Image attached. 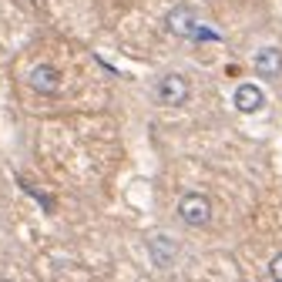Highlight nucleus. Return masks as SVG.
<instances>
[{
    "label": "nucleus",
    "mask_w": 282,
    "mask_h": 282,
    "mask_svg": "<svg viewBox=\"0 0 282 282\" xmlns=\"http://www.w3.org/2000/svg\"><path fill=\"white\" fill-rule=\"evenodd\" d=\"M175 212H178L181 225H188V228H205L208 222H212V198H208L205 192H185V195H178Z\"/></svg>",
    "instance_id": "1"
},
{
    "label": "nucleus",
    "mask_w": 282,
    "mask_h": 282,
    "mask_svg": "<svg viewBox=\"0 0 282 282\" xmlns=\"http://www.w3.org/2000/svg\"><path fill=\"white\" fill-rule=\"evenodd\" d=\"M188 98H192V84H188V78L178 74V71L161 74L158 84H155V101H158L161 108H181V104H188Z\"/></svg>",
    "instance_id": "2"
},
{
    "label": "nucleus",
    "mask_w": 282,
    "mask_h": 282,
    "mask_svg": "<svg viewBox=\"0 0 282 282\" xmlns=\"http://www.w3.org/2000/svg\"><path fill=\"white\" fill-rule=\"evenodd\" d=\"M232 104H235L238 114H259L265 108V91L255 84V81H242L235 91H232Z\"/></svg>",
    "instance_id": "5"
},
{
    "label": "nucleus",
    "mask_w": 282,
    "mask_h": 282,
    "mask_svg": "<svg viewBox=\"0 0 282 282\" xmlns=\"http://www.w3.org/2000/svg\"><path fill=\"white\" fill-rule=\"evenodd\" d=\"M252 71H255L259 78H265V81L282 78V47H275V44L259 47V51L252 54Z\"/></svg>",
    "instance_id": "6"
},
{
    "label": "nucleus",
    "mask_w": 282,
    "mask_h": 282,
    "mask_svg": "<svg viewBox=\"0 0 282 282\" xmlns=\"http://www.w3.org/2000/svg\"><path fill=\"white\" fill-rule=\"evenodd\" d=\"M269 279L282 282V252H275V255L269 259Z\"/></svg>",
    "instance_id": "8"
},
{
    "label": "nucleus",
    "mask_w": 282,
    "mask_h": 282,
    "mask_svg": "<svg viewBox=\"0 0 282 282\" xmlns=\"http://www.w3.org/2000/svg\"><path fill=\"white\" fill-rule=\"evenodd\" d=\"M0 282H14V279H0Z\"/></svg>",
    "instance_id": "9"
},
{
    "label": "nucleus",
    "mask_w": 282,
    "mask_h": 282,
    "mask_svg": "<svg viewBox=\"0 0 282 282\" xmlns=\"http://www.w3.org/2000/svg\"><path fill=\"white\" fill-rule=\"evenodd\" d=\"M198 27H202V14L188 7V4H178V7H171L168 17H165V31L171 37H181V41H192L198 37Z\"/></svg>",
    "instance_id": "3"
},
{
    "label": "nucleus",
    "mask_w": 282,
    "mask_h": 282,
    "mask_svg": "<svg viewBox=\"0 0 282 282\" xmlns=\"http://www.w3.org/2000/svg\"><path fill=\"white\" fill-rule=\"evenodd\" d=\"M61 71L54 68V64H34L31 68V74H27V84H31V91H37V94H57L61 91Z\"/></svg>",
    "instance_id": "7"
},
{
    "label": "nucleus",
    "mask_w": 282,
    "mask_h": 282,
    "mask_svg": "<svg viewBox=\"0 0 282 282\" xmlns=\"http://www.w3.org/2000/svg\"><path fill=\"white\" fill-rule=\"evenodd\" d=\"M181 255V245L178 238L168 235V232H155V235H148V259L155 269H171Z\"/></svg>",
    "instance_id": "4"
}]
</instances>
